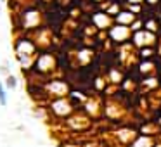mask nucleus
Instances as JSON below:
<instances>
[{
  "instance_id": "f257e3e1",
  "label": "nucleus",
  "mask_w": 161,
  "mask_h": 147,
  "mask_svg": "<svg viewBox=\"0 0 161 147\" xmlns=\"http://www.w3.org/2000/svg\"><path fill=\"white\" fill-rule=\"evenodd\" d=\"M5 104H7V88L0 81V106H5Z\"/></svg>"
},
{
  "instance_id": "f03ea898",
  "label": "nucleus",
  "mask_w": 161,
  "mask_h": 147,
  "mask_svg": "<svg viewBox=\"0 0 161 147\" xmlns=\"http://www.w3.org/2000/svg\"><path fill=\"white\" fill-rule=\"evenodd\" d=\"M16 85H18V80H16V78L12 76V74H9V78H7V87L11 88V90H14Z\"/></svg>"
}]
</instances>
